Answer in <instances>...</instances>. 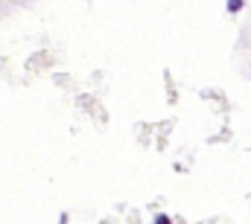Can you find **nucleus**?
<instances>
[{
  "mask_svg": "<svg viewBox=\"0 0 251 224\" xmlns=\"http://www.w3.org/2000/svg\"><path fill=\"white\" fill-rule=\"evenodd\" d=\"M240 9H243V0H231L228 3V12H240Z\"/></svg>",
  "mask_w": 251,
  "mask_h": 224,
  "instance_id": "f257e3e1",
  "label": "nucleus"
},
{
  "mask_svg": "<svg viewBox=\"0 0 251 224\" xmlns=\"http://www.w3.org/2000/svg\"><path fill=\"white\" fill-rule=\"evenodd\" d=\"M155 224H170V219H167V216H158V219H155Z\"/></svg>",
  "mask_w": 251,
  "mask_h": 224,
  "instance_id": "f03ea898",
  "label": "nucleus"
}]
</instances>
